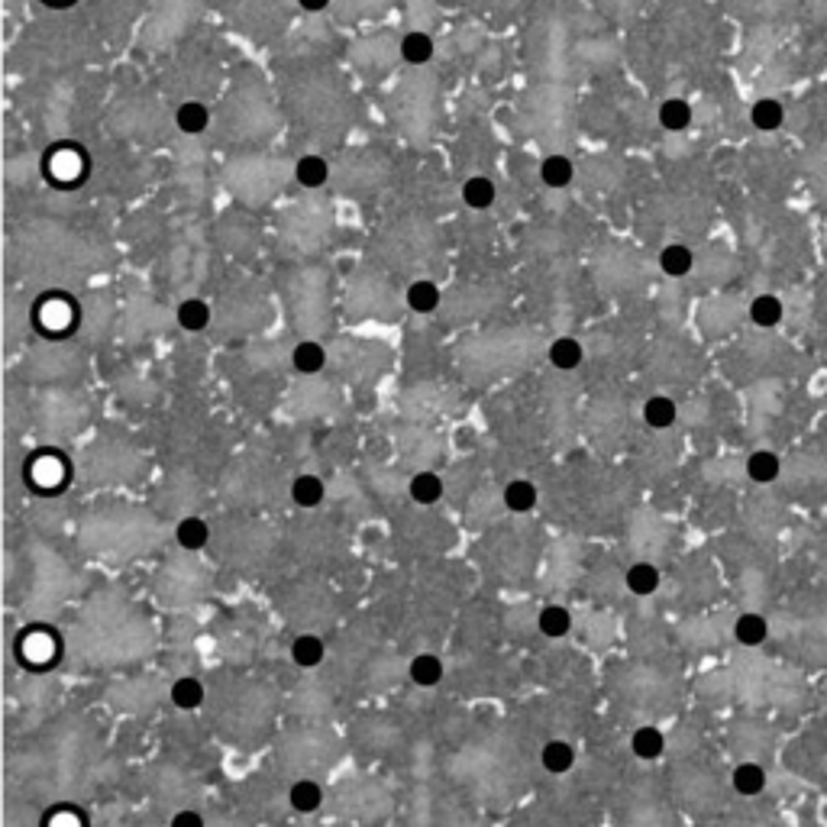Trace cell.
Returning <instances> with one entry per match:
<instances>
[{"label":"cell","mask_w":827,"mask_h":827,"mask_svg":"<svg viewBox=\"0 0 827 827\" xmlns=\"http://www.w3.org/2000/svg\"><path fill=\"white\" fill-rule=\"evenodd\" d=\"M624 588L630 594H637V598H650V594L659 588V569L647 559L630 562V566L624 569Z\"/></svg>","instance_id":"cell-14"},{"label":"cell","mask_w":827,"mask_h":827,"mask_svg":"<svg viewBox=\"0 0 827 827\" xmlns=\"http://www.w3.org/2000/svg\"><path fill=\"white\" fill-rule=\"evenodd\" d=\"M169 827H210V824L204 821V814L198 812V808H178V812L172 814Z\"/></svg>","instance_id":"cell-35"},{"label":"cell","mask_w":827,"mask_h":827,"mask_svg":"<svg viewBox=\"0 0 827 827\" xmlns=\"http://www.w3.org/2000/svg\"><path fill=\"white\" fill-rule=\"evenodd\" d=\"M640 414H643V424L650 427V430H669V427L675 424V418H679V408H675V401L669 394H653V398L643 401Z\"/></svg>","instance_id":"cell-19"},{"label":"cell","mask_w":827,"mask_h":827,"mask_svg":"<svg viewBox=\"0 0 827 827\" xmlns=\"http://www.w3.org/2000/svg\"><path fill=\"white\" fill-rule=\"evenodd\" d=\"M204 699H207V691H204V682L198 675H181V679L172 682V705L181 708V711L201 708Z\"/></svg>","instance_id":"cell-22"},{"label":"cell","mask_w":827,"mask_h":827,"mask_svg":"<svg viewBox=\"0 0 827 827\" xmlns=\"http://www.w3.org/2000/svg\"><path fill=\"white\" fill-rule=\"evenodd\" d=\"M540 181L547 188H553V191H559V188H569L572 181V159L562 153H553L547 155V159L540 162Z\"/></svg>","instance_id":"cell-24"},{"label":"cell","mask_w":827,"mask_h":827,"mask_svg":"<svg viewBox=\"0 0 827 827\" xmlns=\"http://www.w3.org/2000/svg\"><path fill=\"white\" fill-rule=\"evenodd\" d=\"M175 543L185 550V553H198V550H204L210 543L207 521H204V517H198V515L181 517V521H178V527H175Z\"/></svg>","instance_id":"cell-18"},{"label":"cell","mask_w":827,"mask_h":827,"mask_svg":"<svg viewBox=\"0 0 827 827\" xmlns=\"http://www.w3.org/2000/svg\"><path fill=\"white\" fill-rule=\"evenodd\" d=\"M734 637H737V643H743V647H760V643L770 637V620H766L763 614L747 611V614H740V618L734 620Z\"/></svg>","instance_id":"cell-25"},{"label":"cell","mask_w":827,"mask_h":827,"mask_svg":"<svg viewBox=\"0 0 827 827\" xmlns=\"http://www.w3.org/2000/svg\"><path fill=\"white\" fill-rule=\"evenodd\" d=\"M291 501H295L301 511H313V507H321L323 498H327V485H323L321 475H311V472H301L291 479Z\"/></svg>","instance_id":"cell-9"},{"label":"cell","mask_w":827,"mask_h":827,"mask_svg":"<svg viewBox=\"0 0 827 827\" xmlns=\"http://www.w3.org/2000/svg\"><path fill=\"white\" fill-rule=\"evenodd\" d=\"M398 52H401V58L410 65V68H420V65H427L430 58H434L436 46H434V36L424 30H410L401 36V46H398Z\"/></svg>","instance_id":"cell-16"},{"label":"cell","mask_w":827,"mask_h":827,"mask_svg":"<svg viewBox=\"0 0 827 827\" xmlns=\"http://www.w3.org/2000/svg\"><path fill=\"white\" fill-rule=\"evenodd\" d=\"M731 786L737 788L740 796H760L766 788V772H763V766H756V763H740L737 770H734V776H731Z\"/></svg>","instance_id":"cell-31"},{"label":"cell","mask_w":827,"mask_h":827,"mask_svg":"<svg viewBox=\"0 0 827 827\" xmlns=\"http://www.w3.org/2000/svg\"><path fill=\"white\" fill-rule=\"evenodd\" d=\"M88 153L78 143H58L42 155V175L48 185L56 188H75L88 175Z\"/></svg>","instance_id":"cell-4"},{"label":"cell","mask_w":827,"mask_h":827,"mask_svg":"<svg viewBox=\"0 0 827 827\" xmlns=\"http://www.w3.org/2000/svg\"><path fill=\"white\" fill-rule=\"evenodd\" d=\"M40 827H91V821L78 805H52V808L42 814Z\"/></svg>","instance_id":"cell-32"},{"label":"cell","mask_w":827,"mask_h":827,"mask_svg":"<svg viewBox=\"0 0 827 827\" xmlns=\"http://www.w3.org/2000/svg\"><path fill=\"white\" fill-rule=\"evenodd\" d=\"M48 4H56V7H65V4H72V0H48Z\"/></svg>","instance_id":"cell-37"},{"label":"cell","mask_w":827,"mask_h":827,"mask_svg":"<svg viewBox=\"0 0 827 827\" xmlns=\"http://www.w3.org/2000/svg\"><path fill=\"white\" fill-rule=\"evenodd\" d=\"M540 763H543V770L550 776H562V772H569L576 766V747H572L569 740H550L540 750Z\"/></svg>","instance_id":"cell-21"},{"label":"cell","mask_w":827,"mask_h":827,"mask_svg":"<svg viewBox=\"0 0 827 827\" xmlns=\"http://www.w3.org/2000/svg\"><path fill=\"white\" fill-rule=\"evenodd\" d=\"M288 362H291V369H295L297 375H304V378L321 375V372L327 369V362H330L327 346H323L321 339H297V343L291 346Z\"/></svg>","instance_id":"cell-5"},{"label":"cell","mask_w":827,"mask_h":827,"mask_svg":"<svg viewBox=\"0 0 827 827\" xmlns=\"http://www.w3.org/2000/svg\"><path fill=\"white\" fill-rule=\"evenodd\" d=\"M408 679L420 689H434L443 682V659L436 653H418L408 659Z\"/></svg>","instance_id":"cell-17"},{"label":"cell","mask_w":827,"mask_h":827,"mask_svg":"<svg viewBox=\"0 0 827 827\" xmlns=\"http://www.w3.org/2000/svg\"><path fill=\"white\" fill-rule=\"evenodd\" d=\"M501 495H505V507L511 515H531L533 507L540 505V488L531 479H511L501 488Z\"/></svg>","instance_id":"cell-13"},{"label":"cell","mask_w":827,"mask_h":827,"mask_svg":"<svg viewBox=\"0 0 827 827\" xmlns=\"http://www.w3.org/2000/svg\"><path fill=\"white\" fill-rule=\"evenodd\" d=\"M288 808L297 814H313L323 808V786L313 776H297L288 782Z\"/></svg>","instance_id":"cell-6"},{"label":"cell","mask_w":827,"mask_h":827,"mask_svg":"<svg viewBox=\"0 0 827 827\" xmlns=\"http://www.w3.org/2000/svg\"><path fill=\"white\" fill-rule=\"evenodd\" d=\"M779 472H782L779 456H776V453H770V450H756L753 456L747 459V475L753 479L756 485L776 482V479H779Z\"/></svg>","instance_id":"cell-27"},{"label":"cell","mask_w":827,"mask_h":827,"mask_svg":"<svg viewBox=\"0 0 827 827\" xmlns=\"http://www.w3.org/2000/svg\"><path fill=\"white\" fill-rule=\"evenodd\" d=\"M16 663L32 673H48L62 659V637L56 627L48 624H30L16 637Z\"/></svg>","instance_id":"cell-3"},{"label":"cell","mask_w":827,"mask_h":827,"mask_svg":"<svg viewBox=\"0 0 827 827\" xmlns=\"http://www.w3.org/2000/svg\"><path fill=\"white\" fill-rule=\"evenodd\" d=\"M462 201L472 210H488L491 204H495V181L485 175L466 178V185H462Z\"/></svg>","instance_id":"cell-28"},{"label":"cell","mask_w":827,"mask_h":827,"mask_svg":"<svg viewBox=\"0 0 827 827\" xmlns=\"http://www.w3.org/2000/svg\"><path fill=\"white\" fill-rule=\"evenodd\" d=\"M630 750H634L640 760H659L663 750H666V734L653 727V724H643L630 734Z\"/></svg>","instance_id":"cell-23"},{"label":"cell","mask_w":827,"mask_h":827,"mask_svg":"<svg viewBox=\"0 0 827 827\" xmlns=\"http://www.w3.org/2000/svg\"><path fill=\"white\" fill-rule=\"evenodd\" d=\"M659 123H663V129H669V133H682V129H689L691 104H685L682 97H669V101H663V104H659Z\"/></svg>","instance_id":"cell-30"},{"label":"cell","mask_w":827,"mask_h":827,"mask_svg":"<svg viewBox=\"0 0 827 827\" xmlns=\"http://www.w3.org/2000/svg\"><path fill=\"white\" fill-rule=\"evenodd\" d=\"M175 127L181 129V136H204L210 127V107L198 97H188L175 107Z\"/></svg>","instance_id":"cell-8"},{"label":"cell","mask_w":827,"mask_h":827,"mask_svg":"<svg viewBox=\"0 0 827 827\" xmlns=\"http://www.w3.org/2000/svg\"><path fill=\"white\" fill-rule=\"evenodd\" d=\"M547 359L556 372H576L585 362V349L576 337H556L547 349Z\"/></svg>","instance_id":"cell-15"},{"label":"cell","mask_w":827,"mask_h":827,"mask_svg":"<svg viewBox=\"0 0 827 827\" xmlns=\"http://www.w3.org/2000/svg\"><path fill=\"white\" fill-rule=\"evenodd\" d=\"M72 479V462L58 450H36L30 459H23V488L30 485L32 495L40 498H56Z\"/></svg>","instance_id":"cell-2"},{"label":"cell","mask_w":827,"mask_h":827,"mask_svg":"<svg viewBox=\"0 0 827 827\" xmlns=\"http://www.w3.org/2000/svg\"><path fill=\"white\" fill-rule=\"evenodd\" d=\"M408 307L414 313H434L436 307H440V288L427 278L410 281L408 285Z\"/></svg>","instance_id":"cell-29"},{"label":"cell","mask_w":827,"mask_h":827,"mask_svg":"<svg viewBox=\"0 0 827 827\" xmlns=\"http://www.w3.org/2000/svg\"><path fill=\"white\" fill-rule=\"evenodd\" d=\"M750 120H753L756 129H779L782 120H786V110H782L779 101H772V97H763V101H756L753 110H750Z\"/></svg>","instance_id":"cell-34"},{"label":"cell","mask_w":827,"mask_h":827,"mask_svg":"<svg viewBox=\"0 0 827 827\" xmlns=\"http://www.w3.org/2000/svg\"><path fill=\"white\" fill-rule=\"evenodd\" d=\"M301 4V10H307V13H321V10H327L333 0H297Z\"/></svg>","instance_id":"cell-36"},{"label":"cell","mask_w":827,"mask_h":827,"mask_svg":"<svg viewBox=\"0 0 827 827\" xmlns=\"http://www.w3.org/2000/svg\"><path fill=\"white\" fill-rule=\"evenodd\" d=\"M291 175H295V181L304 191H321L323 185L330 181V162L323 159V155H301V159L295 162V169H291Z\"/></svg>","instance_id":"cell-11"},{"label":"cell","mask_w":827,"mask_h":827,"mask_svg":"<svg viewBox=\"0 0 827 827\" xmlns=\"http://www.w3.org/2000/svg\"><path fill=\"white\" fill-rule=\"evenodd\" d=\"M750 321L756 323V327H776V323H782V301L772 295H760L753 297V304H750Z\"/></svg>","instance_id":"cell-33"},{"label":"cell","mask_w":827,"mask_h":827,"mask_svg":"<svg viewBox=\"0 0 827 827\" xmlns=\"http://www.w3.org/2000/svg\"><path fill=\"white\" fill-rule=\"evenodd\" d=\"M446 495V482L443 475L434 472V469H418V472L408 479V498L420 507H430Z\"/></svg>","instance_id":"cell-7"},{"label":"cell","mask_w":827,"mask_h":827,"mask_svg":"<svg viewBox=\"0 0 827 827\" xmlns=\"http://www.w3.org/2000/svg\"><path fill=\"white\" fill-rule=\"evenodd\" d=\"M323 659H327V643L317 634L304 630V634H297L295 640H291V663H295L297 669H317V666H323Z\"/></svg>","instance_id":"cell-12"},{"label":"cell","mask_w":827,"mask_h":827,"mask_svg":"<svg viewBox=\"0 0 827 827\" xmlns=\"http://www.w3.org/2000/svg\"><path fill=\"white\" fill-rule=\"evenodd\" d=\"M175 321H178V327L188 330V333H201V330H207L210 321H214V311H210V304L201 301V297H185L175 311Z\"/></svg>","instance_id":"cell-20"},{"label":"cell","mask_w":827,"mask_h":827,"mask_svg":"<svg viewBox=\"0 0 827 827\" xmlns=\"http://www.w3.org/2000/svg\"><path fill=\"white\" fill-rule=\"evenodd\" d=\"M691 266H695V252L689 246H682V242H673V246H666V250L659 252V268L669 278H685L691 272Z\"/></svg>","instance_id":"cell-26"},{"label":"cell","mask_w":827,"mask_h":827,"mask_svg":"<svg viewBox=\"0 0 827 827\" xmlns=\"http://www.w3.org/2000/svg\"><path fill=\"white\" fill-rule=\"evenodd\" d=\"M81 311L78 297L68 295V291H46L42 297H36L32 304V327L36 333H42V339H52V343H62L81 327Z\"/></svg>","instance_id":"cell-1"},{"label":"cell","mask_w":827,"mask_h":827,"mask_svg":"<svg viewBox=\"0 0 827 827\" xmlns=\"http://www.w3.org/2000/svg\"><path fill=\"white\" fill-rule=\"evenodd\" d=\"M572 627H576V618L562 604H543L537 611V634H543L547 640H562L566 634H572Z\"/></svg>","instance_id":"cell-10"}]
</instances>
